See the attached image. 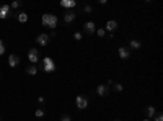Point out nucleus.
Instances as JSON below:
<instances>
[{"instance_id":"nucleus-1","label":"nucleus","mask_w":163,"mask_h":121,"mask_svg":"<svg viewBox=\"0 0 163 121\" xmlns=\"http://www.w3.org/2000/svg\"><path fill=\"white\" fill-rule=\"evenodd\" d=\"M42 25L49 26V28H56L57 26V16L56 15H49V13H44V15H42Z\"/></svg>"},{"instance_id":"nucleus-2","label":"nucleus","mask_w":163,"mask_h":121,"mask_svg":"<svg viewBox=\"0 0 163 121\" xmlns=\"http://www.w3.org/2000/svg\"><path fill=\"white\" fill-rule=\"evenodd\" d=\"M42 71L49 72V74L56 71V64H54V60H52L51 57H44V59H42Z\"/></svg>"},{"instance_id":"nucleus-3","label":"nucleus","mask_w":163,"mask_h":121,"mask_svg":"<svg viewBox=\"0 0 163 121\" xmlns=\"http://www.w3.org/2000/svg\"><path fill=\"white\" fill-rule=\"evenodd\" d=\"M28 59H30L31 64H38V60H39V52H38L36 48H33V49L28 51Z\"/></svg>"},{"instance_id":"nucleus-4","label":"nucleus","mask_w":163,"mask_h":121,"mask_svg":"<svg viewBox=\"0 0 163 121\" xmlns=\"http://www.w3.org/2000/svg\"><path fill=\"white\" fill-rule=\"evenodd\" d=\"M75 103H77V106H78L80 110H83V108H87L88 106V98L87 97H83V95H78L75 98Z\"/></svg>"},{"instance_id":"nucleus-5","label":"nucleus","mask_w":163,"mask_h":121,"mask_svg":"<svg viewBox=\"0 0 163 121\" xmlns=\"http://www.w3.org/2000/svg\"><path fill=\"white\" fill-rule=\"evenodd\" d=\"M36 43H38L39 46H46L47 43H49V35H47V33H41V35H38Z\"/></svg>"},{"instance_id":"nucleus-6","label":"nucleus","mask_w":163,"mask_h":121,"mask_svg":"<svg viewBox=\"0 0 163 121\" xmlns=\"http://www.w3.org/2000/svg\"><path fill=\"white\" fill-rule=\"evenodd\" d=\"M20 64V57L16 54H10V57H8V66L10 67H16Z\"/></svg>"},{"instance_id":"nucleus-7","label":"nucleus","mask_w":163,"mask_h":121,"mask_svg":"<svg viewBox=\"0 0 163 121\" xmlns=\"http://www.w3.org/2000/svg\"><path fill=\"white\" fill-rule=\"evenodd\" d=\"M10 8H11L10 5H2V7H0V18H2V20H5L7 16H8Z\"/></svg>"},{"instance_id":"nucleus-8","label":"nucleus","mask_w":163,"mask_h":121,"mask_svg":"<svg viewBox=\"0 0 163 121\" xmlns=\"http://www.w3.org/2000/svg\"><path fill=\"white\" fill-rule=\"evenodd\" d=\"M116 28H117V21L116 20L106 21V28H104V30H108L109 33H114V31H116Z\"/></svg>"},{"instance_id":"nucleus-9","label":"nucleus","mask_w":163,"mask_h":121,"mask_svg":"<svg viewBox=\"0 0 163 121\" xmlns=\"http://www.w3.org/2000/svg\"><path fill=\"white\" fill-rule=\"evenodd\" d=\"M61 5L64 8H73L77 5V0H61Z\"/></svg>"},{"instance_id":"nucleus-10","label":"nucleus","mask_w":163,"mask_h":121,"mask_svg":"<svg viewBox=\"0 0 163 121\" xmlns=\"http://www.w3.org/2000/svg\"><path fill=\"white\" fill-rule=\"evenodd\" d=\"M117 52H119V57H121V59H127L129 56V49L127 48H124V46H121V48H119V49H117Z\"/></svg>"},{"instance_id":"nucleus-11","label":"nucleus","mask_w":163,"mask_h":121,"mask_svg":"<svg viewBox=\"0 0 163 121\" xmlns=\"http://www.w3.org/2000/svg\"><path fill=\"white\" fill-rule=\"evenodd\" d=\"M85 31H87V33H95V31H96L95 21H87V23H85Z\"/></svg>"},{"instance_id":"nucleus-12","label":"nucleus","mask_w":163,"mask_h":121,"mask_svg":"<svg viewBox=\"0 0 163 121\" xmlns=\"http://www.w3.org/2000/svg\"><path fill=\"white\" fill-rule=\"evenodd\" d=\"M108 92H109V88H108L106 85H98L96 87V93H98V95L104 97V95H108Z\"/></svg>"},{"instance_id":"nucleus-13","label":"nucleus","mask_w":163,"mask_h":121,"mask_svg":"<svg viewBox=\"0 0 163 121\" xmlns=\"http://www.w3.org/2000/svg\"><path fill=\"white\" fill-rule=\"evenodd\" d=\"M26 74H28V75H36V74H38V67H36V64H31L30 67H26Z\"/></svg>"},{"instance_id":"nucleus-14","label":"nucleus","mask_w":163,"mask_h":121,"mask_svg":"<svg viewBox=\"0 0 163 121\" xmlns=\"http://www.w3.org/2000/svg\"><path fill=\"white\" fill-rule=\"evenodd\" d=\"M64 20H65V23H72V21L75 20V13H73V12H67L65 16H64Z\"/></svg>"},{"instance_id":"nucleus-15","label":"nucleus","mask_w":163,"mask_h":121,"mask_svg":"<svg viewBox=\"0 0 163 121\" xmlns=\"http://www.w3.org/2000/svg\"><path fill=\"white\" fill-rule=\"evenodd\" d=\"M18 21H20V23H26V21H28V15H26L25 12H23V13H18Z\"/></svg>"},{"instance_id":"nucleus-16","label":"nucleus","mask_w":163,"mask_h":121,"mask_svg":"<svg viewBox=\"0 0 163 121\" xmlns=\"http://www.w3.org/2000/svg\"><path fill=\"white\" fill-rule=\"evenodd\" d=\"M129 46H131L132 49H140V41H137V39H132Z\"/></svg>"},{"instance_id":"nucleus-17","label":"nucleus","mask_w":163,"mask_h":121,"mask_svg":"<svg viewBox=\"0 0 163 121\" xmlns=\"http://www.w3.org/2000/svg\"><path fill=\"white\" fill-rule=\"evenodd\" d=\"M145 113H147V116H148V118H152V116L155 115L157 111H155V108H153V106H147V110H145Z\"/></svg>"},{"instance_id":"nucleus-18","label":"nucleus","mask_w":163,"mask_h":121,"mask_svg":"<svg viewBox=\"0 0 163 121\" xmlns=\"http://www.w3.org/2000/svg\"><path fill=\"white\" fill-rule=\"evenodd\" d=\"M34 115H36V118H42V116H44V110H41V108H38Z\"/></svg>"},{"instance_id":"nucleus-19","label":"nucleus","mask_w":163,"mask_h":121,"mask_svg":"<svg viewBox=\"0 0 163 121\" xmlns=\"http://www.w3.org/2000/svg\"><path fill=\"white\" fill-rule=\"evenodd\" d=\"M95 33H96L98 36H104V33H106V30H104V28H100V30H96V31H95Z\"/></svg>"},{"instance_id":"nucleus-20","label":"nucleus","mask_w":163,"mask_h":121,"mask_svg":"<svg viewBox=\"0 0 163 121\" xmlns=\"http://www.w3.org/2000/svg\"><path fill=\"white\" fill-rule=\"evenodd\" d=\"M20 5H21L20 0H13V3H11V8H18Z\"/></svg>"},{"instance_id":"nucleus-21","label":"nucleus","mask_w":163,"mask_h":121,"mask_svg":"<svg viewBox=\"0 0 163 121\" xmlns=\"http://www.w3.org/2000/svg\"><path fill=\"white\" fill-rule=\"evenodd\" d=\"M5 54V46H3V41L0 39V56Z\"/></svg>"},{"instance_id":"nucleus-22","label":"nucleus","mask_w":163,"mask_h":121,"mask_svg":"<svg viewBox=\"0 0 163 121\" xmlns=\"http://www.w3.org/2000/svg\"><path fill=\"white\" fill-rule=\"evenodd\" d=\"M155 121H163V115H162V113H155Z\"/></svg>"},{"instance_id":"nucleus-23","label":"nucleus","mask_w":163,"mask_h":121,"mask_svg":"<svg viewBox=\"0 0 163 121\" xmlns=\"http://www.w3.org/2000/svg\"><path fill=\"white\" fill-rule=\"evenodd\" d=\"M92 10H93V7H90V5H85V7H83V12H85V13H90Z\"/></svg>"},{"instance_id":"nucleus-24","label":"nucleus","mask_w":163,"mask_h":121,"mask_svg":"<svg viewBox=\"0 0 163 121\" xmlns=\"http://www.w3.org/2000/svg\"><path fill=\"white\" fill-rule=\"evenodd\" d=\"M114 90H116V92H122V85H121V84H114Z\"/></svg>"},{"instance_id":"nucleus-25","label":"nucleus","mask_w":163,"mask_h":121,"mask_svg":"<svg viewBox=\"0 0 163 121\" xmlns=\"http://www.w3.org/2000/svg\"><path fill=\"white\" fill-rule=\"evenodd\" d=\"M61 121H72V118H70L69 115H64V116L61 118Z\"/></svg>"},{"instance_id":"nucleus-26","label":"nucleus","mask_w":163,"mask_h":121,"mask_svg":"<svg viewBox=\"0 0 163 121\" xmlns=\"http://www.w3.org/2000/svg\"><path fill=\"white\" fill-rule=\"evenodd\" d=\"M73 38H75L77 41H78V39H82V33H75V35H73Z\"/></svg>"},{"instance_id":"nucleus-27","label":"nucleus","mask_w":163,"mask_h":121,"mask_svg":"<svg viewBox=\"0 0 163 121\" xmlns=\"http://www.w3.org/2000/svg\"><path fill=\"white\" fill-rule=\"evenodd\" d=\"M98 2H100L101 5H104V3H108V0H98Z\"/></svg>"},{"instance_id":"nucleus-28","label":"nucleus","mask_w":163,"mask_h":121,"mask_svg":"<svg viewBox=\"0 0 163 121\" xmlns=\"http://www.w3.org/2000/svg\"><path fill=\"white\" fill-rule=\"evenodd\" d=\"M142 121H150V120H142Z\"/></svg>"},{"instance_id":"nucleus-29","label":"nucleus","mask_w":163,"mask_h":121,"mask_svg":"<svg viewBox=\"0 0 163 121\" xmlns=\"http://www.w3.org/2000/svg\"><path fill=\"white\" fill-rule=\"evenodd\" d=\"M147 2H152V0H147Z\"/></svg>"},{"instance_id":"nucleus-30","label":"nucleus","mask_w":163,"mask_h":121,"mask_svg":"<svg viewBox=\"0 0 163 121\" xmlns=\"http://www.w3.org/2000/svg\"><path fill=\"white\" fill-rule=\"evenodd\" d=\"M116 121H121V120H116Z\"/></svg>"}]
</instances>
